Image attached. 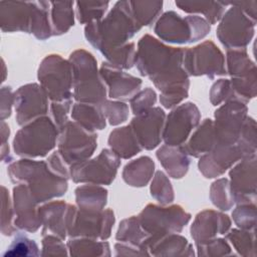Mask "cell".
<instances>
[{
    "mask_svg": "<svg viewBox=\"0 0 257 257\" xmlns=\"http://www.w3.org/2000/svg\"><path fill=\"white\" fill-rule=\"evenodd\" d=\"M8 173L12 182H25L36 202H43L53 197L61 196L67 189L66 180L48 170L45 162L21 160L12 164Z\"/></svg>",
    "mask_w": 257,
    "mask_h": 257,
    "instance_id": "1",
    "label": "cell"
},
{
    "mask_svg": "<svg viewBox=\"0 0 257 257\" xmlns=\"http://www.w3.org/2000/svg\"><path fill=\"white\" fill-rule=\"evenodd\" d=\"M74 97L79 101L97 103L105 97V86L97 76L92 55L84 50L71 54Z\"/></svg>",
    "mask_w": 257,
    "mask_h": 257,
    "instance_id": "2",
    "label": "cell"
},
{
    "mask_svg": "<svg viewBox=\"0 0 257 257\" xmlns=\"http://www.w3.org/2000/svg\"><path fill=\"white\" fill-rule=\"evenodd\" d=\"M57 131L48 117L34 119L15 136L14 151L21 157H43L54 146Z\"/></svg>",
    "mask_w": 257,
    "mask_h": 257,
    "instance_id": "3",
    "label": "cell"
},
{
    "mask_svg": "<svg viewBox=\"0 0 257 257\" xmlns=\"http://www.w3.org/2000/svg\"><path fill=\"white\" fill-rule=\"evenodd\" d=\"M71 65L59 55L47 56L39 67L38 78L47 95L57 101L69 99L73 78Z\"/></svg>",
    "mask_w": 257,
    "mask_h": 257,
    "instance_id": "4",
    "label": "cell"
},
{
    "mask_svg": "<svg viewBox=\"0 0 257 257\" xmlns=\"http://www.w3.org/2000/svg\"><path fill=\"white\" fill-rule=\"evenodd\" d=\"M70 207L67 220V233L69 236H84L93 239L105 240L110 235V228L114 222L113 213L81 209L79 212Z\"/></svg>",
    "mask_w": 257,
    "mask_h": 257,
    "instance_id": "5",
    "label": "cell"
},
{
    "mask_svg": "<svg viewBox=\"0 0 257 257\" xmlns=\"http://www.w3.org/2000/svg\"><path fill=\"white\" fill-rule=\"evenodd\" d=\"M60 131L58 153L66 163L75 165L86 161L92 155L97 136L72 122H66Z\"/></svg>",
    "mask_w": 257,
    "mask_h": 257,
    "instance_id": "6",
    "label": "cell"
},
{
    "mask_svg": "<svg viewBox=\"0 0 257 257\" xmlns=\"http://www.w3.org/2000/svg\"><path fill=\"white\" fill-rule=\"evenodd\" d=\"M189 219L190 215L179 206L160 208L150 205L140 215L142 227L151 236L149 239L180 232Z\"/></svg>",
    "mask_w": 257,
    "mask_h": 257,
    "instance_id": "7",
    "label": "cell"
},
{
    "mask_svg": "<svg viewBox=\"0 0 257 257\" xmlns=\"http://www.w3.org/2000/svg\"><path fill=\"white\" fill-rule=\"evenodd\" d=\"M119 161L116 156L107 150L92 161H84L73 165L71 177L74 182H89L108 185L116 174Z\"/></svg>",
    "mask_w": 257,
    "mask_h": 257,
    "instance_id": "8",
    "label": "cell"
},
{
    "mask_svg": "<svg viewBox=\"0 0 257 257\" xmlns=\"http://www.w3.org/2000/svg\"><path fill=\"white\" fill-rule=\"evenodd\" d=\"M200 114L194 103L182 104L168 116L164 131V140L169 146H181L188 138L190 132L199 122Z\"/></svg>",
    "mask_w": 257,
    "mask_h": 257,
    "instance_id": "9",
    "label": "cell"
},
{
    "mask_svg": "<svg viewBox=\"0 0 257 257\" xmlns=\"http://www.w3.org/2000/svg\"><path fill=\"white\" fill-rule=\"evenodd\" d=\"M41 88L37 84H27L15 92L16 119L19 124L27 123L46 113L47 99L45 90Z\"/></svg>",
    "mask_w": 257,
    "mask_h": 257,
    "instance_id": "10",
    "label": "cell"
},
{
    "mask_svg": "<svg viewBox=\"0 0 257 257\" xmlns=\"http://www.w3.org/2000/svg\"><path fill=\"white\" fill-rule=\"evenodd\" d=\"M165 113L161 108H149L140 113L131 122L134 133L141 146L147 150H152L158 146L162 140V127Z\"/></svg>",
    "mask_w": 257,
    "mask_h": 257,
    "instance_id": "11",
    "label": "cell"
},
{
    "mask_svg": "<svg viewBox=\"0 0 257 257\" xmlns=\"http://www.w3.org/2000/svg\"><path fill=\"white\" fill-rule=\"evenodd\" d=\"M13 192L14 209L17 216L14 221L15 227L28 232H35L41 224L40 216L35 211L36 200L33 198L30 190L23 184H18Z\"/></svg>",
    "mask_w": 257,
    "mask_h": 257,
    "instance_id": "12",
    "label": "cell"
},
{
    "mask_svg": "<svg viewBox=\"0 0 257 257\" xmlns=\"http://www.w3.org/2000/svg\"><path fill=\"white\" fill-rule=\"evenodd\" d=\"M101 74L109 85V96L113 98L128 99L140 89L142 84L140 78L123 73L107 63H103Z\"/></svg>",
    "mask_w": 257,
    "mask_h": 257,
    "instance_id": "13",
    "label": "cell"
},
{
    "mask_svg": "<svg viewBox=\"0 0 257 257\" xmlns=\"http://www.w3.org/2000/svg\"><path fill=\"white\" fill-rule=\"evenodd\" d=\"M229 227L230 220L227 216L213 211H206L197 217L192 225L191 234L197 243L212 239L216 234H225Z\"/></svg>",
    "mask_w": 257,
    "mask_h": 257,
    "instance_id": "14",
    "label": "cell"
},
{
    "mask_svg": "<svg viewBox=\"0 0 257 257\" xmlns=\"http://www.w3.org/2000/svg\"><path fill=\"white\" fill-rule=\"evenodd\" d=\"M65 204L61 202L50 203L39 210L41 223H43L42 235H54L65 239L67 232V220L69 210H65Z\"/></svg>",
    "mask_w": 257,
    "mask_h": 257,
    "instance_id": "15",
    "label": "cell"
},
{
    "mask_svg": "<svg viewBox=\"0 0 257 257\" xmlns=\"http://www.w3.org/2000/svg\"><path fill=\"white\" fill-rule=\"evenodd\" d=\"M146 247L151 250L150 254L155 256L194 255L193 249L189 245L187 239L178 235H173L172 233L149 239Z\"/></svg>",
    "mask_w": 257,
    "mask_h": 257,
    "instance_id": "16",
    "label": "cell"
},
{
    "mask_svg": "<svg viewBox=\"0 0 257 257\" xmlns=\"http://www.w3.org/2000/svg\"><path fill=\"white\" fill-rule=\"evenodd\" d=\"M108 143L115 154L124 159L133 157L142 150V146L137 137L133 135L131 126L115 130L110 134Z\"/></svg>",
    "mask_w": 257,
    "mask_h": 257,
    "instance_id": "17",
    "label": "cell"
},
{
    "mask_svg": "<svg viewBox=\"0 0 257 257\" xmlns=\"http://www.w3.org/2000/svg\"><path fill=\"white\" fill-rule=\"evenodd\" d=\"M213 133V124L211 119H206L203 126L195 133L189 144L184 148V151L187 154L195 157L210 151L215 146Z\"/></svg>",
    "mask_w": 257,
    "mask_h": 257,
    "instance_id": "18",
    "label": "cell"
},
{
    "mask_svg": "<svg viewBox=\"0 0 257 257\" xmlns=\"http://www.w3.org/2000/svg\"><path fill=\"white\" fill-rule=\"evenodd\" d=\"M151 236L145 231L141 224L138 223V219L131 218L124 220L116 234V239L121 242H128V244L147 249L146 244ZM148 250V249H147Z\"/></svg>",
    "mask_w": 257,
    "mask_h": 257,
    "instance_id": "19",
    "label": "cell"
},
{
    "mask_svg": "<svg viewBox=\"0 0 257 257\" xmlns=\"http://www.w3.org/2000/svg\"><path fill=\"white\" fill-rule=\"evenodd\" d=\"M72 116L77 122L81 123V125L88 131H93L95 128L102 130L105 126L104 117L99 109L92 103H77L73 107Z\"/></svg>",
    "mask_w": 257,
    "mask_h": 257,
    "instance_id": "20",
    "label": "cell"
},
{
    "mask_svg": "<svg viewBox=\"0 0 257 257\" xmlns=\"http://www.w3.org/2000/svg\"><path fill=\"white\" fill-rule=\"evenodd\" d=\"M67 247L70 255L74 256H109V245L107 242H98L92 239L69 240Z\"/></svg>",
    "mask_w": 257,
    "mask_h": 257,
    "instance_id": "21",
    "label": "cell"
},
{
    "mask_svg": "<svg viewBox=\"0 0 257 257\" xmlns=\"http://www.w3.org/2000/svg\"><path fill=\"white\" fill-rule=\"evenodd\" d=\"M159 153L167 156L173 161H161L168 173L173 178H181L188 170L189 159L187 153L181 150H173L171 148L164 147L159 150Z\"/></svg>",
    "mask_w": 257,
    "mask_h": 257,
    "instance_id": "22",
    "label": "cell"
},
{
    "mask_svg": "<svg viewBox=\"0 0 257 257\" xmlns=\"http://www.w3.org/2000/svg\"><path fill=\"white\" fill-rule=\"evenodd\" d=\"M40 254L39 248L34 240L19 234L7 248L4 256H38Z\"/></svg>",
    "mask_w": 257,
    "mask_h": 257,
    "instance_id": "23",
    "label": "cell"
},
{
    "mask_svg": "<svg viewBox=\"0 0 257 257\" xmlns=\"http://www.w3.org/2000/svg\"><path fill=\"white\" fill-rule=\"evenodd\" d=\"M227 238L231 241L235 250L239 252V254L244 256H254V235L250 236L249 232L237 231L233 230L228 235Z\"/></svg>",
    "mask_w": 257,
    "mask_h": 257,
    "instance_id": "24",
    "label": "cell"
},
{
    "mask_svg": "<svg viewBox=\"0 0 257 257\" xmlns=\"http://www.w3.org/2000/svg\"><path fill=\"white\" fill-rule=\"evenodd\" d=\"M76 200L79 206L86 203L88 200H93L98 209L101 208L106 203V191L100 188H93L88 186L79 187L76 190Z\"/></svg>",
    "mask_w": 257,
    "mask_h": 257,
    "instance_id": "25",
    "label": "cell"
},
{
    "mask_svg": "<svg viewBox=\"0 0 257 257\" xmlns=\"http://www.w3.org/2000/svg\"><path fill=\"white\" fill-rule=\"evenodd\" d=\"M198 255H230L231 249L223 239H209L197 242Z\"/></svg>",
    "mask_w": 257,
    "mask_h": 257,
    "instance_id": "26",
    "label": "cell"
},
{
    "mask_svg": "<svg viewBox=\"0 0 257 257\" xmlns=\"http://www.w3.org/2000/svg\"><path fill=\"white\" fill-rule=\"evenodd\" d=\"M153 171H154V163L152 162V160L149 158H141L125 167L123 172V179L127 183H131V181L135 178V176L137 174L140 175L141 173L150 179Z\"/></svg>",
    "mask_w": 257,
    "mask_h": 257,
    "instance_id": "27",
    "label": "cell"
},
{
    "mask_svg": "<svg viewBox=\"0 0 257 257\" xmlns=\"http://www.w3.org/2000/svg\"><path fill=\"white\" fill-rule=\"evenodd\" d=\"M155 101H156V93L152 89L147 88L146 90L142 91L136 97V99L132 100V107H133L134 113L140 114L148 110L152 105V103L153 104L155 103Z\"/></svg>",
    "mask_w": 257,
    "mask_h": 257,
    "instance_id": "28",
    "label": "cell"
},
{
    "mask_svg": "<svg viewBox=\"0 0 257 257\" xmlns=\"http://www.w3.org/2000/svg\"><path fill=\"white\" fill-rule=\"evenodd\" d=\"M3 194H2V226L1 231L4 235H11L14 233L15 229L12 226L11 220H12V213H11V207L9 202V196L7 194V191L5 187H2Z\"/></svg>",
    "mask_w": 257,
    "mask_h": 257,
    "instance_id": "29",
    "label": "cell"
},
{
    "mask_svg": "<svg viewBox=\"0 0 257 257\" xmlns=\"http://www.w3.org/2000/svg\"><path fill=\"white\" fill-rule=\"evenodd\" d=\"M42 241V252L41 255H65L66 249L61 242L62 239L54 236V235H47L46 237L43 236Z\"/></svg>",
    "mask_w": 257,
    "mask_h": 257,
    "instance_id": "30",
    "label": "cell"
},
{
    "mask_svg": "<svg viewBox=\"0 0 257 257\" xmlns=\"http://www.w3.org/2000/svg\"><path fill=\"white\" fill-rule=\"evenodd\" d=\"M70 107V99L68 100H61L58 102L52 103L51 110H52V115L55 121V124L59 127V130L66 123V115Z\"/></svg>",
    "mask_w": 257,
    "mask_h": 257,
    "instance_id": "31",
    "label": "cell"
},
{
    "mask_svg": "<svg viewBox=\"0 0 257 257\" xmlns=\"http://www.w3.org/2000/svg\"><path fill=\"white\" fill-rule=\"evenodd\" d=\"M115 251L116 255H150L149 252H147V249L128 244H116L115 245Z\"/></svg>",
    "mask_w": 257,
    "mask_h": 257,
    "instance_id": "32",
    "label": "cell"
}]
</instances>
